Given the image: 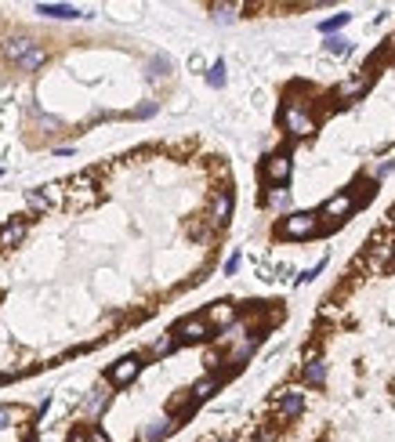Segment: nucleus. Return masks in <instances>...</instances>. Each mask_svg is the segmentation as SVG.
<instances>
[{
	"label": "nucleus",
	"mask_w": 395,
	"mask_h": 442,
	"mask_svg": "<svg viewBox=\"0 0 395 442\" xmlns=\"http://www.w3.org/2000/svg\"><path fill=\"white\" fill-rule=\"evenodd\" d=\"M323 232V221L319 214H287L279 221V236L283 240H312V236H319Z\"/></svg>",
	"instance_id": "1"
},
{
	"label": "nucleus",
	"mask_w": 395,
	"mask_h": 442,
	"mask_svg": "<svg viewBox=\"0 0 395 442\" xmlns=\"http://www.w3.org/2000/svg\"><path fill=\"white\" fill-rule=\"evenodd\" d=\"M283 131L294 134V138H308L315 131V120L305 105H297V102H287L283 105Z\"/></svg>",
	"instance_id": "2"
},
{
	"label": "nucleus",
	"mask_w": 395,
	"mask_h": 442,
	"mask_svg": "<svg viewBox=\"0 0 395 442\" xmlns=\"http://www.w3.org/2000/svg\"><path fill=\"white\" fill-rule=\"evenodd\" d=\"M170 337H175V344H203L211 337V326L203 315H188V319L170 326Z\"/></svg>",
	"instance_id": "3"
},
{
	"label": "nucleus",
	"mask_w": 395,
	"mask_h": 442,
	"mask_svg": "<svg viewBox=\"0 0 395 442\" xmlns=\"http://www.w3.org/2000/svg\"><path fill=\"white\" fill-rule=\"evenodd\" d=\"M290 170H294L290 156H287V152H276V156H265V163H261V178H265L268 185L283 188V185L290 182Z\"/></svg>",
	"instance_id": "4"
},
{
	"label": "nucleus",
	"mask_w": 395,
	"mask_h": 442,
	"mask_svg": "<svg viewBox=\"0 0 395 442\" xmlns=\"http://www.w3.org/2000/svg\"><path fill=\"white\" fill-rule=\"evenodd\" d=\"M138 373H141V359L138 355H123V359L113 362V370H109V384H131Z\"/></svg>",
	"instance_id": "5"
},
{
	"label": "nucleus",
	"mask_w": 395,
	"mask_h": 442,
	"mask_svg": "<svg viewBox=\"0 0 395 442\" xmlns=\"http://www.w3.org/2000/svg\"><path fill=\"white\" fill-rule=\"evenodd\" d=\"M203 319H207V326L214 330H225V326H232L236 323V305L232 301H214L207 312H203Z\"/></svg>",
	"instance_id": "6"
},
{
	"label": "nucleus",
	"mask_w": 395,
	"mask_h": 442,
	"mask_svg": "<svg viewBox=\"0 0 395 442\" xmlns=\"http://www.w3.org/2000/svg\"><path fill=\"white\" fill-rule=\"evenodd\" d=\"M352 207H356V196H352V193H337V196H330V200L323 203V214H319V218L341 221V218L352 214Z\"/></svg>",
	"instance_id": "7"
},
{
	"label": "nucleus",
	"mask_w": 395,
	"mask_h": 442,
	"mask_svg": "<svg viewBox=\"0 0 395 442\" xmlns=\"http://www.w3.org/2000/svg\"><path fill=\"white\" fill-rule=\"evenodd\" d=\"M229 214H232V193H225V188H221V193L211 200V225L214 229H225L229 225Z\"/></svg>",
	"instance_id": "8"
},
{
	"label": "nucleus",
	"mask_w": 395,
	"mask_h": 442,
	"mask_svg": "<svg viewBox=\"0 0 395 442\" xmlns=\"http://www.w3.org/2000/svg\"><path fill=\"white\" fill-rule=\"evenodd\" d=\"M305 409V396L301 391H283V399L276 406V421H294Z\"/></svg>",
	"instance_id": "9"
},
{
	"label": "nucleus",
	"mask_w": 395,
	"mask_h": 442,
	"mask_svg": "<svg viewBox=\"0 0 395 442\" xmlns=\"http://www.w3.org/2000/svg\"><path fill=\"white\" fill-rule=\"evenodd\" d=\"M33 47H37V44L29 40V37H11V40L4 44V58H8V62H15V66H19V62H22V58H26L29 51H33Z\"/></svg>",
	"instance_id": "10"
},
{
	"label": "nucleus",
	"mask_w": 395,
	"mask_h": 442,
	"mask_svg": "<svg viewBox=\"0 0 395 442\" xmlns=\"http://www.w3.org/2000/svg\"><path fill=\"white\" fill-rule=\"evenodd\" d=\"M26 240V221H11V225L0 229V250H11Z\"/></svg>",
	"instance_id": "11"
},
{
	"label": "nucleus",
	"mask_w": 395,
	"mask_h": 442,
	"mask_svg": "<svg viewBox=\"0 0 395 442\" xmlns=\"http://www.w3.org/2000/svg\"><path fill=\"white\" fill-rule=\"evenodd\" d=\"M182 421H175V417H160V421H152L149 428H146V442H160V439H167L170 432L178 428Z\"/></svg>",
	"instance_id": "12"
},
{
	"label": "nucleus",
	"mask_w": 395,
	"mask_h": 442,
	"mask_svg": "<svg viewBox=\"0 0 395 442\" xmlns=\"http://www.w3.org/2000/svg\"><path fill=\"white\" fill-rule=\"evenodd\" d=\"M109 399H113V391H109V384H98V388H94L91 396H87V417H98L102 409L109 406Z\"/></svg>",
	"instance_id": "13"
},
{
	"label": "nucleus",
	"mask_w": 395,
	"mask_h": 442,
	"mask_svg": "<svg viewBox=\"0 0 395 442\" xmlns=\"http://www.w3.org/2000/svg\"><path fill=\"white\" fill-rule=\"evenodd\" d=\"M367 87H370V76H352V80H344L337 87V102H352L356 94H362Z\"/></svg>",
	"instance_id": "14"
},
{
	"label": "nucleus",
	"mask_w": 395,
	"mask_h": 442,
	"mask_svg": "<svg viewBox=\"0 0 395 442\" xmlns=\"http://www.w3.org/2000/svg\"><path fill=\"white\" fill-rule=\"evenodd\" d=\"M218 384H221V377L207 373V377H200V381H196L193 388H188V391H193V399H196V403H203V399H211L214 391H218Z\"/></svg>",
	"instance_id": "15"
},
{
	"label": "nucleus",
	"mask_w": 395,
	"mask_h": 442,
	"mask_svg": "<svg viewBox=\"0 0 395 442\" xmlns=\"http://www.w3.org/2000/svg\"><path fill=\"white\" fill-rule=\"evenodd\" d=\"M40 15H51V19H80V8H73V4H37Z\"/></svg>",
	"instance_id": "16"
},
{
	"label": "nucleus",
	"mask_w": 395,
	"mask_h": 442,
	"mask_svg": "<svg viewBox=\"0 0 395 442\" xmlns=\"http://www.w3.org/2000/svg\"><path fill=\"white\" fill-rule=\"evenodd\" d=\"M44 62H47V51H44V47L37 44L33 51H29V55L19 62V69H22V73H33V69H40V66H44Z\"/></svg>",
	"instance_id": "17"
},
{
	"label": "nucleus",
	"mask_w": 395,
	"mask_h": 442,
	"mask_svg": "<svg viewBox=\"0 0 395 442\" xmlns=\"http://www.w3.org/2000/svg\"><path fill=\"white\" fill-rule=\"evenodd\" d=\"M323 377H326V366L312 359L308 366H305V384H323Z\"/></svg>",
	"instance_id": "18"
},
{
	"label": "nucleus",
	"mask_w": 395,
	"mask_h": 442,
	"mask_svg": "<svg viewBox=\"0 0 395 442\" xmlns=\"http://www.w3.org/2000/svg\"><path fill=\"white\" fill-rule=\"evenodd\" d=\"M26 207H29V211H47L51 203H47V196H44V193H37V188H29V193H26Z\"/></svg>",
	"instance_id": "19"
},
{
	"label": "nucleus",
	"mask_w": 395,
	"mask_h": 442,
	"mask_svg": "<svg viewBox=\"0 0 395 442\" xmlns=\"http://www.w3.org/2000/svg\"><path fill=\"white\" fill-rule=\"evenodd\" d=\"M207 84L211 87H225V66H221V62H214V66L207 69Z\"/></svg>",
	"instance_id": "20"
},
{
	"label": "nucleus",
	"mask_w": 395,
	"mask_h": 442,
	"mask_svg": "<svg viewBox=\"0 0 395 442\" xmlns=\"http://www.w3.org/2000/svg\"><path fill=\"white\" fill-rule=\"evenodd\" d=\"M211 11H214V19H218V22H232L240 8H236V4H214Z\"/></svg>",
	"instance_id": "21"
},
{
	"label": "nucleus",
	"mask_w": 395,
	"mask_h": 442,
	"mask_svg": "<svg viewBox=\"0 0 395 442\" xmlns=\"http://www.w3.org/2000/svg\"><path fill=\"white\" fill-rule=\"evenodd\" d=\"M167 69H170V58L167 55H156L149 62V76H167Z\"/></svg>",
	"instance_id": "22"
},
{
	"label": "nucleus",
	"mask_w": 395,
	"mask_h": 442,
	"mask_svg": "<svg viewBox=\"0 0 395 442\" xmlns=\"http://www.w3.org/2000/svg\"><path fill=\"white\" fill-rule=\"evenodd\" d=\"M326 51L330 55H344V51H349V40H344V37H326Z\"/></svg>",
	"instance_id": "23"
},
{
	"label": "nucleus",
	"mask_w": 395,
	"mask_h": 442,
	"mask_svg": "<svg viewBox=\"0 0 395 442\" xmlns=\"http://www.w3.org/2000/svg\"><path fill=\"white\" fill-rule=\"evenodd\" d=\"M341 26H349V15H334V19H326L319 29L323 33H334V29H341Z\"/></svg>",
	"instance_id": "24"
},
{
	"label": "nucleus",
	"mask_w": 395,
	"mask_h": 442,
	"mask_svg": "<svg viewBox=\"0 0 395 442\" xmlns=\"http://www.w3.org/2000/svg\"><path fill=\"white\" fill-rule=\"evenodd\" d=\"M170 348H175V337H170V334H164L160 341H156V344H152V355H167Z\"/></svg>",
	"instance_id": "25"
},
{
	"label": "nucleus",
	"mask_w": 395,
	"mask_h": 442,
	"mask_svg": "<svg viewBox=\"0 0 395 442\" xmlns=\"http://www.w3.org/2000/svg\"><path fill=\"white\" fill-rule=\"evenodd\" d=\"M15 417H22V409H15V406H0V428H8V424Z\"/></svg>",
	"instance_id": "26"
},
{
	"label": "nucleus",
	"mask_w": 395,
	"mask_h": 442,
	"mask_svg": "<svg viewBox=\"0 0 395 442\" xmlns=\"http://www.w3.org/2000/svg\"><path fill=\"white\" fill-rule=\"evenodd\" d=\"M287 200H290V196L283 193V188H279V193H268V196H265V203H268V207H287Z\"/></svg>",
	"instance_id": "27"
},
{
	"label": "nucleus",
	"mask_w": 395,
	"mask_h": 442,
	"mask_svg": "<svg viewBox=\"0 0 395 442\" xmlns=\"http://www.w3.org/2000/svg\"><path fill=\"white\" fill-rule=\"evenodd\" d=\"M156 109H160V105H156V102H146V105H138V109H134V116H152Z\"/></svg>",
	"instance_id": "28"
},
{
	"label": "nucleus",
	"mask_w": 395,
	"mask_h": 442,
	"mask_svg": "<svg viewBox=\"0 0 395 442\" xmlns=\"http://www.w3.org/2000/svg\"><path fill=\"white\" fill-rule=\"evenodd\" d=\"M87 442H109V439H105V432H98V428H87Z\"/></svg>",
	"instance_id": "29"
},
{
	"label": "nucleus",
	"mask_w": 395,
	"mask_h": 442,
	"mask_svg": "<svg viewBox=\"0 0 395 442\" xmlns=\"http://www.w3.org/2000/svg\"><path fill=\"white\" fill-rule=\"evenodd\" d=\"M69 442H87V428H73L69 432Z\"/></svg>",
	"instance_id": "30"
},
{
	"label": "nucleus",
	"mask_w": 395,
	"mask_h": 442,
	"mask_svg": "<svg viewBox=\"0 0 395 442\" xmlns=\"http://www.w3.org/2000/svg\"><path fill=\"white\" fill-rule=\"evenodd\" d=\"M236 268H240V254H232V258L225 261V276H232V272H236Z\"/></svg>",
	"instance_id": "31"
},
{
	"label": "nucleus",
	"mask_w": 395,
	"mask_h": 442,
	"mask_svg": "<svg viewBox=\"0 0 395 442\" xmlns=\"http://www.w3.org/2000/svg\"><path fill=\"white\" fill-rule=\"evenodd\" d=\"M254 442H276V435H272V432H261V435H258Z\"/></svg>",
	"instance_id": "32"
},
{
	"label": "nucleus",
	"mask_w": 395,
	"mask_h": 442,
	"mask_svg": "<svg viewBox=\"0 0 395 442\" xmlns=\"http://www.w3.org/2000/svg\"><path fill=\"white\" fill-rule=\"evenodd\" d=\"M26 442H37V439H26Z\"/></svg>",
	"instance_id": "33"
},
{
	"label": "nucleus",
	"mask_w": 395,
	"mask_h": 442,
	"mask_svg": "<svg viewBox=\"0 0 395 442\" xmlns=\"http://www.w3.org/2000/svg\"><path fill=\"white\" fill-rule=\"evenodd\" d=\"M225 442H232V439H225Z\"/></svg>",
	"instance_id": "34"
}]
</instances>
